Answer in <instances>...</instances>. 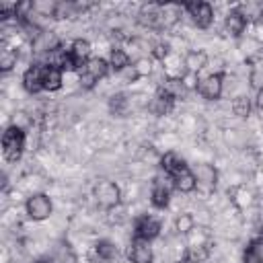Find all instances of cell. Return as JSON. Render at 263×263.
<instances>
[{
  "instance_id": "obj_1",
  "label": "cell",
  "mask_w": 263,
  "mask_h": 263,
  "mask_svg": "<svg viewBox=\"0 0 263 263\" xmlns=\"http://www.w3.org/2000/svg\"><path fill=\"white\" fill-rule=\"evenodd\" d=\"M25 150V132L18 125H8L2 134V152L4 158L10 162H16L23 156Z\"/></svg>"
},
{
  "instance_id": "obj_16",
  "label": "cell",
  "mask_w": 263,
  "mask_h": 263,
  "mask_svg": "<svg viewBox=\"0 0 263 263\" xmlns=\"http://www.w3.org/2000/svg\"><path fill=\"white\" fill-rule=\"evenodd\" d=\"M62 72L58 66H43V90H58L62 86Z\"/></svg>"
},
{
  "instance_id": "obj_23",
  "label": "cell",
  "mask_w": 263,
  "mask_h": 263,
  "mask_svg": "<svg viewBox=\"0 0 263 263\" xmlns=\"http://www.w3.org/2000/svg\"><path fill=\"white\" fill-rule=\"evenodd\" d=\"M127 107H129V101H127V97L123 92H117V95H113L109 99V109H111L113 115H119V117L125 115L127 113Z\"/></svg>"
},
{
  "instance_id": "obj_4",
  "label": "cell",
  "mask_w": 263,
  "mask_h": 263,
  "mask_svg": "<svg viewBox=\"0 0 263 263\" xmlns=\"http://www.w3.org/2000/svg\"><path fill=\"white\" fill-rule=\"evenodd\" d=\"M119 197H121L119 187L113 181H101V183H97V187H95V199H97V203L103 210L115 208L119 203Z\"/></svg>"
},
{
  "instance_id": "obj_14",
  "label": "cell",
  "mask_w": 263,
  "mask_h": 263,
  "mask_svg": "<svg viewBox=\"0 0 263 263\" xmlns=\"http://www.w3.org/2000/svg\"><path fill=\"white\" fill-rule=\"evenodd\" d=\"M193 175H195V181H197V187H199V189L212 191V189L216 187L218 173H216V168H214L212 164H199Z\"/></svg>"
},
{
  "instance_id": "obj_26",
  "label": "cell",
  "mask_w": 263,
  "mask_h": 263,
  "mask_svg": "<svg viewBox=\"0 0 263 263\" xmlns=\"http://www.w3.org/2000/svg\"><path fill=\"white\" fill-rule=\"evenodd\" d=\"M232 111H234V115H238V117H247V115L251 113V101H249L247 97H236V99L232 101Z\"/></svg>"
},
{
  "instance_id": "obj_12",
  "label": "cell",
  "mask_w": 263,
  "mask_h": 263,
  "mask_svg": "<svg viewBox=\"0 0 263 263\" xmlns=\"http://www.w3.org/2000/svg\"><path fill=\"white\" fill-rule=\"evenodd\" d=\"M173 105H175V92L168 86L158 88L154 99H152V111L156 115H166V113H171Z\"/></svg>"
},
{
  "instance_id": "obj_9",
  "label": "cell",
  "mask_w": 263,
  "mask_h": 263,
  "mask_svg": "<svg viewBox=\"0 0 263 263\" xmlns=\"http://www.w3.org/2000/svg\"><path fill=\"white\" fill-rule=\"evenodd\" d=\"M70 58H72V66L74 70H82L88 62H90V43L86 39H76L70 45Z\"/></svg>"
},
{
  "instance_id": "obj_25",
  "label": "cell",
  "mask_w": 263,
  "mask_h": 263,
  "mask_svg": "<svg viewBox=\"0 0 263 263\" xmlns=\"http://www.w3.org/2000/svg\"><path fill=\"white\" fill-rule=\"evenodd\" d=\"M181 164H185V160H183V158H179L175 152H166V154L160 158V166H162V171H164L168 177H171V175H173Z\"/></svg>"
},
{
  "instance_id": "obj_18",
  "label": "cell",
  "mask_w": 263,
  "mask_h": 263,
  "mask_svg": "<svg viewBox=\"0 0 263 263\" xmlns=\"http://www.w3.org/2000/svg\"><path fill=\"white\" fill-rule=\"evenodd\" d=\"M242 263H263V236L261 238H253L245 253H242Z\"/></svg>"
},
{
  "instance_id": "obj_3",
  "label": "cell",
  "mask_w": 263,
  "mask_h": 263,
  "mask_svg": "<svg viewBox=\"0 0 263 263\" xmlns=\"http://www.w3.org/2000/svg\"><path fill=\"white\" fill-rule=\"evenodd\" d=\"M183 8L189 12L191 21H193L199 29H208V27L212 25V21H214V8H212V4H208V2L195 0V2L183 4Z\"/></svg>"
},
{
  "instance_id": "obj_27",
  "label": "cell",
  "mask_w": 263,
  "mask_h": 263,
  "mask_svg": "<svg viewBox=\"0 0 263 263\" xmlns=\"http://www.w3.org/2000/svg\"><path fill=\"white\" fill-rule=\"evenodd\" d=\"M150 70H152V66H150V60H146V58L138 60V62L132 66V72H134L136 76H148Z\"/></svg>"
},
{
  "instance_id": "obj_13",
  "label": "cell",
  "mask_w": 263,
  "mask_h": 263,
  "mask_svg": "<svg viewBox=\"0 0 263 263\" xmlns=\"http://www.w3.org/2000/svg\"><path fill=\"white\" fill-rule=\"evenodd\" d=\"M224 27L232 37L242 35V31L247 29V14L242 12V8H232L224 18Z\"/></svg>"
},
{
  "instance_id": "obj_10",
  "label": "cell",
  "mask_w": 263,
  "mask_h": 263,
  "mask_svg": "<svg viewBox=\"0 0 263 263\" xmlns=\"http://www.w3.org/2000/svg\"><path fill=\"white\" fill-rule=\"evenodd\" d=\"M127 259L132 263H152V247L148 240L134 238L127 249Z\"/></svg>"
},
{
  "instance_id": "obj_29",
  "label": "cell",
  "mask_w": 263,
  "mask_h": 263,
  "mask_svg": "<svg viewBox=\"0 0 263 263\" xmlns=\"http://www.w3.org/2000/svg\"><path fill=\"white\" fill-rule=\"evenodd\" d=\"M255 105H257V109H259V111H263V86L257 90V97H255Z\"/></svg>"
},
{
  "instance_id": "obj_28",
  "label": "cell",
  "mask_w": 263,
  "mask_h": 263,
  "mask_svg": "<svg viewBox=\"0 0 263 263\" xmlns=\"http://www.w3.org/2000/svg\"><path fill=\"white\" fill-rule=\"evenodd\" d=\"M177 228H179V232H189V230H193V218H191L189 214L179 216V218H177Z\"/></svg>"
},
{
  "instance_id": "obj_24",
  "label": "cell",
  "mask_w": 263,
  "mask_h": 263,
  "mask_svg": "<svg viewBox=\"0 0 263 263\" xmlns=\"http://www.w3.org/2000/svg\"><path fill=\"white\" fill-rule=\"evenodd\" d=\"M95 251H97V255H99L103 261H111V259L117 257V247H115L111 240H107V238L99 240V242L95 245Z\"/></svg>"
},
{
  "instance_id": "obj_31",
  "label": "cell",
  "mask_w": 263,
  "mask_h": 263,
  "mask_svg": "<svg viewBox=\"0 0 263 263\" xmlns=\"http://www.w3.org/2000/svg\"><path fill=\"white\" fill-rule=\"evenodd\" d=\"M35 263H53V261H51V259H37Z\"/></svg>"
},
{
  "instance_id": "obj_8",
  "label": "cell",
  "mask_w": 263,
  "mask_h": 263,
  "mask_svg": "<svg viewBox=\"0 0 263 263\" xmlns=\"http://www.w3.org/2000/svg\"><path fill=\"white\" fill-rule=\"evenodd\" d=\"M171 181H173V185H175L181 193H191V191L197 187L195 175H193V171H191L187 164H181V166L171 175Z\"/></svg>"
},
{
  "instance_id": "obj_30",
  "label": "cell",
  "mask_w": 263,
  "mask_h": 263,
  "mask_svg": "<svg viewBox=\"0 0 263 263\" xmlns=\"http://www.w3.org/2000/svg\"><path fill=\"white\" fill-rule=\"evenodd\" d=\"M168 53V45H156V55L158 58H164Z\"/></svg>"
},
{
  "instance_id": "obj_7",
  "label": "cell",
  "mask_w": 263,
  "mask_h": 263,
  "mask_svg": "<svg viewBox=\"0 0 263 263\" xmlns=\"http://www.w3.org/2000/svg\"><path fill=\"white\" fill-rule=\"evenodd\" d=\"M160 234V222L148 214L140 216L134 224V238H142V240H152Z\"/></svg>"
},
{
  "instance_id": "obj_21",
  "label": "cell",
  "mask_w": 263,
  "mask_h": 263,
  "mask_svg": "<svg viewBox=\"0 0 263 263\" xmlns=\"http://www.w3.org/2000/svg\"><path fill=\"white\" fill-rule=\"evenodd\" d=\"M109 66H111L115 72H123L125 68H129V55H127L123 49L115 47V49H111V55H109Z\"/></svg>"
},
{
  "instance_id": "obj_2",
  "label": "cell",
  "mask_w": 263,
  "mask_h": 263,
  "mask_svg": "<svg viewBox=\"0 0 263 263\" xmlns=\"http://www.w3.org/2000/svg\"><path fill=\"white\" fill-rule=\"evenodd\" d=\"M109 62L103 60V58H90V62L80 70V84L84 88H90L95 86L101 78H105L109 74Z\"/></svg>"
},
{
  "instance_id": "obj_17",
  "label": "cell",
  "mask_w": 263,
  "mask_h": 263,
  "mask_svg": "<svg viewBox=\"0 0 263 263\" xmlns=\"http://www.w3.org/2000/svg\"><path fill=\"white\" fill-rule=\"evenodd\" d=\"M140 23L146 27H156L162 23V10L160 4H148L140 10Z\"/></svg>"
},
{
  "instance_id": "obj_15",
  "label": "cell",
  "mask_w": 263,
  "mask_h": 263,
  "mask_svg": "<svg viewBox=\"0 0 263 263\" xmlns=\"http://www.w3.org/2000/svg\"><path fill=\"white\" fill-rule=\"evenodd\" d=\"M150 197H152V205H154V208L164 210V208L168 205V201H171V189L166 187L164 181L156 179L154 185H152V193H150Z\"/></svg>"
},
{
  "instance_id": "obj_5",
  "label": "cell",
  "mask_w": 263,
  "mask_h": 263,
  "mask_svg": "<svg viewBox=\"0 0 263 263\" xmlns=\"http://www.w3.org/2000/svg\"><path fill=\"white\" fill-rule=\"evenodd\" d=\"M25 210H27V216L31 220H45V218L51 216L53 205H51V199L45 193H35L27 199Z\"/></svg>"
},
{
  "instance_id": "obj_6",
  "label": "cell",
  "mask_w": 263,
  "mask_h": 263,
  "mask_svg": "<svg viewBox=\"0 0 263 263\" xmlns=\"http://www.w3.org/2000/svg\"><path fill=\"white\" fill-rule=\"evenodd\" d=\"M222 90H224V74H222V72L210 74V76H205V78H201V80L197 82V92H199L203 99H208V101L220 99Z\"/></svg>"
},
{
  "instance_id": "obj_20",
  "label": "cell",
  "mask_w": 263,
  "mask_h": 263,
  "mask_svg": "<svg viewBox=\"0 0 263 263\" xmlns=\"http://www.w3.org/2000/svg\"><path fill=\"white\" fill-rule=\"evenodd\" d=\"M51 261H53V263H78L76 253L72 251V247H70L66 240H62V242L53 249V257H51Z\"/></svg>"
},
{
  "instance_id": "obj_19",
  "label": "cell",
  "mask_w": 263,
  "mask_h": 263,
  "mask_svg": "<svg viewBox=\"0 0 263 263\" xmlns=\"http://www.w3.org/2000/svg\"><path fill=\"white\" fill-rule=\"evenodd\" d=\"M16 58H18L16 49H14L6 39H2V49H0V70H2V72L12 70V66L16 64Z\"/></svg>"
},
{
  "instance_id": "obj_11",
  "label": "cell",
  "mask_w": 263,
  "mask_h": 263,
  "mask_svg": "<svg viewBox=\"0 0 263 263\" xmlns=\"http://www.w3.org/2000/svg\"><path fill=\"white\" fill-rule=\"evenodd\" d=\"M23 86L31 95L43 90V66H37V64L29 66L23 74Z\"/></svg>"
},
{
  "instance_id": "obj_22",
  "label": "cell",
  "mask_w": 263,
  "mask_h": 263,
  "mask_svg": "<svg viewBox=\"0 0 263 263\" xmlns=\"http://www.w3.org/2000/svg\"><path fill=\"white\" fill-rule=\"evenodd\" d=\"M205 64H208V55H205L203 51H189L187 58H185V66H187V70L193 72V74L199 72Z\"/></svg>"
}]
</instances>
